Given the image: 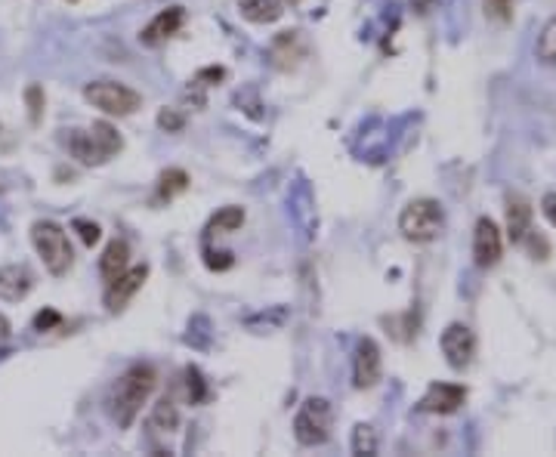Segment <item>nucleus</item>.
<instances>
[{"instance_id": "f257e3e1", "label": "nucleus", "mask_w": 556, "mask_h": 457, "mask_svg": "<svg viewBox=\"0 0 556 457\" xmlns=\"http://www.w3.org/2000/svg\"><path fill=\"white\" fill-rule=\"evenodd\" d=\"M158 384V374L152 365H130L127 371L117 377V384L109 392V414L117 424V429H130L139 418L143 405L152 399Z\"/></svg>"}, {"instance_id": "f03ea898", "label": "nucleus", "mask_w": 556, "mask_h": 457, "mask_svg": "<svg viewBox=\"0 0 556 457\" xmlns=\"http://www.w3.org/2000/svg\"><path fill=\"white\" fill-rule=\"evenodd\" d=\"M68 149L83 168H100L124 149V140L109 121H96L90 130H72Z\"/></svg>"}, {"instance_id": "7ed1b4c3", "label": "nucleus", "mask_w": 556, "mask_h": 457, "mask_svg": "<svg viewBox=\"0 0 556 457\" xmlns=\"http://www.w3.org/2000/svg\"><path fill=\"white\" fill-rule=\"evenodd\" d=\"M31 245H34V251L40 254V260H44L47 272L56 275V279L68 275V269H72V263H74V254H72V241H68L65 228L59 223H53V220H38V223L31 226Z\"/></svg>"}, {"instance_id": "20e7f679", "label": "nucleus", "mask_w": 556, "mask_h": 457, "mask_svg": "<svg viewBox=\"0 0 556 457\" xmlns=\"http://www.w3.org/2000/svg\"><path fill=\"white\" fill-rule=\"evenodd\" d=\"M445 228V211L439 201L433 198H414L399 213V232L402 238L414 241V245H427Z\"/></svg>"}, {"instance_id": "39448f33", "label": "nucleus", "mask_w": 556, "mask_h": 457, "mask_svg": "<svg viewBox=\"0 0 556 457\" xmlns=\"http://www.w3.org/2000/svg\"><path fill=\"white\" fill-rule=\"evenodd\" d=\"M83 99L111 117H127L143 106V96L127 84H117V81H93V84L83 87Z\"/></svg>"}, {"instance_id": "423d86ee", "label": "nucleus", "mask_w": 556, "mask_h": 457, "mask_svg": "<svg viewBox=\"0 0 556 457\" xmlns=\"http://www.w3.org/2000/svg\"><path fill=\"white\" fill-rule=\"evenodd\" d=\"M331 420H334V411H331L328 399H316V396L306 399L294 418L297 442H300L303 448H316V445H322V442H328Z\"/></svg>"}, {"instance_id": "0eeeda50", "label": "nucleus", "mask_w": 556, "mask_h": 457, "mask_svg": "<svg viewBox=\"0 0 556 457\" xmlns=\"http://www.w3.org/2000/svg\"><path fill=\"white\" fill-rule=\"evenodd\" d=\"M439 343L445 352V362L455 371H464L473 365V356H476V334H473L464 322H451L448 328L442 331Z\"/></svg>"}, {"instance_id": "6e6552de", "label": "nucleus", "mask_w": 556, "mask_h": 457, "mask_svg": "<svg viewBox=\"0 0 556 457\" xmlns=\"http://www.w3.org/2000/svg\"><path fill=\"white\" fill-rule=\"evenodd\" d=\"M145 279H149V266H127L117 279L106 281V297H102V303H106V309L111 315H117L124 306H127L130 300H134V294L139 288L145 285Z\"/></svg>"}, {"instance_id": "1a4fd4ad", "label": "nucleus", "mask_w": 556, "mask_h": 457, "mask_svg": "<svg viewBox=\"0 0 556 457\" xmlns=\"http://www.w3.org/2000/svg\"><path fill=\"white\" fill-rule=\"evenodd\" d=\"M380 346L371 341V337H361L356 343V356H352V384L356 390H371L380 380Z\"/></svg>"}, {"instance_id": "9d476101", "label": "nucleus", "mask_w": 556, "mask_h": 457, "mask_svg": "<svg viewBox=\"0 0 556 457\" xmlns=\"http://www.w3.org/2000/svg\"><path fill=\"white\" fill-rule=\"evenodd\" d=\"M500 251H504V241H500L495 220L489 217L476 220V228H473V260H476V266L479 269L498 266Z\"/></svg>"}, {"instance_id": "9b49d317", "label": "nucleus", "mask_w": 556, "mask_h": 457, "mask_svg": "<svg viewBox=\"0 0 556 457\" xmlns=\"http://www.w3.org/2000/svg\"><path fill=\"white\" fill-rule=\"evenodd\" d=\"M183 22H186L183 6H167V10H161L149 25H145L143 34H139V40H143L145 47H161L164 40H170L173 34H179Z\"/></svg>"}, {"instance_id": "f8f14e48", "label": "nucleus", "mask_w": 556, "mask_h": 457, "mask_svg": "<svg viewBox=\"0 0 556 457\" xmlns=\"http://www.w3.org/2000/svg\"><path fill=\"white\" fill-rule=\"evenodd\" d=\"M467 401V390L457 384H433L427 396L417 401V408L427 414H455Z\"/></svg>"}, {"instance_id": "ddd939ff", "label": "nucleus", "mask_w": 556, "mask_h": 457, "mask_svg": "<svg viewBox=\"0 0 556 457\" xmlns=\"http://www.w3.org/2000/svg\"><path fill=\"white\" fill-rule=\"evenodd\" d=\"M34 288V272L28 266H0V300L19 303L31 294Z\"/></svg>"}, {"instance_id": "4468645a", "label": "nucleus", "mask_w": 556, "mask_h": 457, "mask_svg": "<svg viewBox=\"0 0 556 457\" xmlns=\"http://www.w3.org/2000/svg\"><path fill=\"white\" fill-rule=\"evenodd\" d=\"M528 226H532V204L523 195H510L507 201V235L513 245L528 238Z\"/></svg>"}, {"instance_id": "2eb2a0df", "label": "nucleus", "mask_w": 556, "mask_h": 457, "mask_svg": "<svg viewBox=\"0 0 556 457\" xmlns=\"http://www.w3.org/2000/svg\"><path fill=\"white\" fill-rule=\"evenodd\" d=\"M127 266H130V245L124 238H111L106 245V251H102V257H100L102 279L106 281L117 279V275H121Z\"/></svg>"}, {"instance_id": "dca6fc26", "label": "nucleus", "mask_w": 556, "mask_h": 457, "mask_svg": "<svg viewBox=\"0 0 556 457\" xmlns=\"http://www.w3.org/2000/svg\"><path fill=\"white\" fill-rule=\"evenodd\" d=\"M239 10L248 22L269 25V22H275V19H282L284 4L282 0H239Z\"/></svg>"}, {"instance_id": "f3484780", "label": "nucleus", "mask_w": 556, "mask_h": 457, "mask_svg": "<svg viewBox=\"0 0 556 457\" xmlns=\"http://www.w3.org/2000/svg\"><path fill=\"white\" fill-rule=\"evenodd\" d=\"M186 189H189V173L186 170L170 168L158 177V201H173L177 195H183Z\"/></svg>"}, {"instance_id": "a211bd4d", "label": "nucleus", "mask_w": 556, "mask_h": 457, "mask_svg": "<svg viewBox=\"0 0 556 457\" xmlns=\"http://www.w3.org/2000/svg\"><path fill=\"white\" fill-rule=\"evenodd\" d=\"M241 226H245V211L241 207H222L217 217H211V223H207V235L239 232Z\"/></svg>"}, {"instance_id": "6ab92c4d", "label": "nucleus", "mask_w": 556, "mask_h": 457, "mask_svg": "<svg viewBox=\"0 0 556 457\" xmlns=\"http://www.w3.org/2000/svg\"><path fill=\"white\" fill-rule=\"evenodd\" d=\"M149 427L152 429H161V433H173V429L179 427V411H177V405H173V399L164 396L155 408H152Z\"/></svg>"}, {"instance_id": "aec40b11", "label": "nucleus", "mask_w": 556, "mask_h": 457, "mask_svg": "<svg viewBox=\"0 0 556 457\" xmlns=\"http://www.w3.org/2000/svg\"><path fill=\"white\" fill-rule=\"evenodd\" d=\"M534 53H538V59L544 62V65H556V16L544 25V29H541Z\"/></svg>"}, {"instance_id": "412c9836", "label": "nucleus", "mask_w": 556, "mask_h": 457, "mask_svg": "<svg viewBox=\"0 0 556 457\" xmlns=\"http://www.w3.org/2000/svg\"><path fill=\"white\" fill-rule=\"evenodd\" d=\"M352 454H378V433L368 424L352 429Z\"/></svg>"}, {"instance_id": "4be33fe9", "label": "nucleus", "mask_w": 556, "mask_h": 457, "mask_svg": "<svg viewBox=\"0 0 556 457\" xmlns=\"http://www.w3.org/2000/svg\"><path fill=\"white\" fill-rule=\"evenodd\" d=\"M186 399H189L192 405H201V401L207 399V380L201 377L198 368L186 371Z\"/></svg>"}, {"instance_id": "5701e85b", "label": "nucleus", "mask_w": 556, "mask_h": 457, "mask_svg": "<svg viewBox=\"0 0 556 457\" xmlns=\"http://www.w3.org/2000/svg\"><path fill=\"white\" fill-rule=\"evenodd\" d=\"M25 102H28V117H31V124H40V115H44V90L38 84H31L25 90Z\"/></svg>"}, {"instance_id": "b1692460", "label": "nucleus", "mask_w": 556, "mask_h": 457, "mask_svg": "<svg viewBox=\"0 0 556 457\" xmlns=\"http://www.w3.org/2000/svg\"><path fill=\"white\" fill-rule=\"evenodd\" d=\"M485 16L498 19V22H510L513 19V0H485Z\"/></svg>"}, {"instance_id": "393cba45", "label": "nucleus", "mask_w": 556, "mask_h": 457, "mask_svg": "<svg viewBox=\"0 0 556 457\" xmlns=\"http://www.w3.org/2000/svg\"><path fill=\"white\" fill-rule=\"evenodd\" d=\"M74 228H78V235H81V241H83V245H87V247H93L96 245V241H100V226H96V223H90V220H74Z\"/></svg>"}, {"instance_id": "a878e982", "label": "nucleus", "mask_w": 556, "mask_h": 457, "mask_svg": "<svg viewBox=\"0 0 556 457\" xmlns=\"http://www.w3.org/2000/svg\"><path fill=\"white\" fill-rule=\"evenodd\" d=\"M59 322H62L59 313H53V309H44V313L34 318V328H38V331H50L53 324H59Z\"/></svg>"}, {"instance_id": "bb28decb", "label": "nucleus", "mask_w": 556, "mask_h": 457, "mask_svg": "<svg viewBox=\"0 0 556 457\" xmlns=\"http://www.w3.org/2000/svg\"><path fill=\"white\" fill-rule=\"evenodd\" d=\"M158 127H164V130H170V134H173V130L183 127V117H179L177 112H167V108H164V112L158 115Z\"/></svg>"}, {"instance_id": "cd10ccee", "label": "nucleus", "mask_w": 556, "mask_h": 457, "mask_svg": "<svg viewBox=\"0 0 556 457\" xmlns=\"http://www.w3.org/2000/svg\"><path fill=\"white\" fill-rule=\"evenodd\" d=\"M541 213L547 217V223L556 228V192H547L544 201H541Z\"/></svg>"}, {"instance_id": "c85d7f7f", "label": "nucleus", "mask_w": 556, "mask_h": 457, "mask_svg": "<svg viewBox=\"0 0 556 457\" xmlns=\"http://www.w3.org/2000/svg\"><path fill=\"white\" fill-rule=\"evenodd\" d=\"M10 337V322H6V315H0V343Z\"/></svg>"}, {"instance_id": "c756f323", "label": "nucleus", "mask_w": 556, "mask_h": 457, "mask_svg": "<svg viewBox=\"0 0 556 457\" xmlns=\"http://www.w3.org/2000/svg\"><path fill=\"white\" fill-rule=\"evenodd\" d=\"M68 4H78V0H68Z\"/></svg>"}]
</instances>
